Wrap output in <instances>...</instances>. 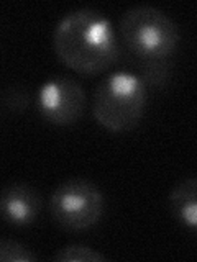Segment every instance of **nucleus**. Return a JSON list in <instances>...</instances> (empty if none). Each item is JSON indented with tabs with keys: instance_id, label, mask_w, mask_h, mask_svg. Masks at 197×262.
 Instances as JSON below:
<instances>
[{
	"instance_id": "obj_1",
	"label": "nucleus",
	"mask_w": 197,
	"mask_h": 262,
	"mask_svg": "<svg viewBox=\"0 0 197 262\" xmlns=\"http://www.w3.org/2000/svg\"><path fill=\"white\" fill-rule=\"evenodd\" d=\"M53 48L63 64L81 74L104 72L120 54L113 23L94 8L64 15L54 28Z\"/></svg>"
},
{
	"instance_id": "obj_4",
	"label": "nucleus",
	"mask_w": 197,
	"mask_h": 262,
	"mask_svg": "<svg viewBox=\"0 0 197 262\" xmlns=\"http://www.w3.org/2000/svg\"><path fill=\"white\" fill-rule=\"evenodd\" d=\"M105 199L95 184L86 179H69L57 185L49 196V213L57 226L82 231L98 223Z\"/></svg>"
},
{
	"instance_id": "obj_10",
	"label": "nucleus",
	"mask_w": 197,
	"mask_h": 262,
	"mask_svg": "<svg viewBox=\"0 0 197 262\" xmlns=\"http://www.w3.org/2000/svg\"><path fill=\"white\" fill-rule=\"evenodd\" d=\"M38 256L28 246L13 239H0V260L7 262H33Z\"/></svg>"
},
{
	"instance_id": "obj_7",
	"label": "nucleus",
	"mask_w": 197,
	"mask_h": 262,
	"mask_svg": "<svg viewBox=\"0 0 197 262\" xmlns=\"http://www.w3.org/2000/svg\"><path fill=\"white\" fill-rule=\"evenodd\" d=\"M169 208L181 225L191 231L197 228V180L186 177L169 193Z\"/></svg>"
},
{
	"instance_id": "obj_6",
	"label": "nucleus",
	"mask_w": 197,
	"mask_h": 262,
	"mask_svg": "<svg viewBox=\"0 0 197 262\" xmlns=\"http://www.w3.org/2000/svg\"><path fill=\"white\" fill-rule=\"evenodd\" d=\"M41 195L25 182L8 184L0 190V220L15 228H28L41 213Z\"/></svg>"
},
{
	"instance_id": "obj_11",
	"label": "nucleus",
	"mask_w": 197,
	"mask_h": 262,
	"mask_svg": "<svg viewBox=\"0 0 197 262\" xmlns=\"http://www.w3.org/2000/svg\"><path fill=\"white\" fill-rule=\"evenodd\" d=\"M5 103L8 105V108H12V110H22L28 103V95H25L23 90H18V89L8 90L5 95Z\"/></svg>"
},
{
	"instance_id": "obj_3",
	"label": "nucleus",
	"mask_w": 197,
	"mask_h": 262,
	"mask_svg": "<svg viewBox=\"0 0 197 262\" xmlns=\"http://www.w3.org/2000/svg\"><path fill=\"white\" fill-rule=\"evenodd\" d=\"M120 39L138 61L169 59L179 46V28L163 10L151 5H136L120 20Z\"/></svg>"
},
{
	"instance_id": "obj_2",
	"label": "nucleus",
	"mask_w": 197,
	"mask_h": 262,
	"mask_svg": "<svg viewBox=\"0 0 197 262\" xmlns=\"http://www.w3.org/2000/svg\"><path fill=\"white\" fill-rule=\"evenodd\" d=\"M146 85L135 72L117 71L101 80L94 94V118L112 133L138 126L146 108Z\"/></svg>"
},
{
	"instance_id": "obj_5",
	"label": "nucleus",
	"mask_w": 197,
	"mask_h": 262,
	"mask_svg": "<svg viewBox=\"0 0 197 262\" xmlns=\"http://www.w3.org/2000/svg\"><path fill=\"white\" fill-rule=\"evenodd\" d=\"M36 106L41 118L53 125H72L86 108V92L76 79L54 76L40 87Z\"/></svg>"
},
{
	"instance_id": "obj_8",
	"label": "nucleus",
	"mask_w": 197,
	"mask_h": 262,
	"mask_svg": "<svg viewBox=\"0 0 197 262\" xmlns=\"http://www.w3.org/2000/svg\"><path fill=\"white\" fill-rule=\"evenodd\" d=\"M136 76L143 80L146 87H163L171 77V64L168 59L138 61Z\"/></svg>"
},
{
	"instance_id": "obj_9",
	"label": "nucleus",
	"mask_w": 197,
	"mask_h": 262,
	"mask_svg": "<svg viewBox=\"0 0 197 262\" xmlns=\"http://www.w3.org/2000/svg\"><path fill=\"white\" fill-rule=\"evenodd\" d=\"M57 262H101L105 260V254L98 252L84 244H69L57 251L54 256Z\"/></svg>"
}]
</instances>
